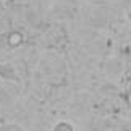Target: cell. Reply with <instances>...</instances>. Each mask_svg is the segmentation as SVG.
<instances>
[{
    "instance_id": "7a4b0ae2",
    "label": "cell",
    "mask_w": 131,
    "mask_h": 131,
    "mask_svg": "<svg viewBox=\"0 0 131 131\" xmlns=\"http://www.w3.org/2000/svg\"><path fill=\"white\" fill-rule=\"evenodd\" d=\"M23 44V34L18 31H12L7 32V47H18V45Z\"/></svg>"
},
{
    "instance_id": "5b68a950",
    "label": "cell",
    "mask_w": 131,
    "mask_h": 131,
    "mask_svg": "<svg viewBox=\"0 0 131 131\" xmlns=\"http://www.w3.org/2000/svg\"><path fill=\"white\" fill-rule=\"evenodd\" d=\"M129 21H131V13H129Z\"/></svg>"
},
{
    "instance_id": "277c9868",
    "label": "cell",
    "mask_w": 131,
    "mask_h": 131,
    "mask_svg": "<svg viewBox=\"0 0 131 131\" xmlns=\"http://www.w3.org/2000/svg\"><path fill=\"white\" fill-rule=\"evenodd\" d=\"M0 131H26V129L16 123H5V125H2Z\"/></svg>"
},
{
    "instance_id": "6da1fadb",
    "label": "cell",
    "mask_w": 131,
    "mask_h": 131,
    "mask_svg": "<svg viewBox=\"0 0 131 131\" xmlns=\"http://www.w3.org/2000/svg\"><path fill=\"white\" fill-rule=\"evenodd\" d=\"M0 78L5 79V81H15L18 79V74H16V70L12 63H2L0 65Z\"/></svg>"
},
{
    "instance_id": "3957f363",
    "label": "cell",
    "mask_w": 131,
    "mask_h": 131,
    "mask_svg": "<svg viewBox=\"0 0 131 131\" xmlns=\"http://www.w3.org/2000/svg\"><path fill=\"white\" fill-rule=\"evenodd\" d=\"M52 131H76V129H74V126L71 123H68V122H58L53 126Z\"/></svg>"
}]
</instances>
